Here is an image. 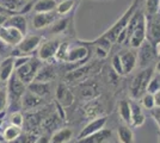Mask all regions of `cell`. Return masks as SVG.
Here are the masks:
<instances>
[{"label":"cell","instance_id":"8fae6325","mask_svg":"<svg viewBox=\"0 0 160 143\" xmlns=\"http://www.w3.org/2000/svg\"><path fill=\"white\" fill-rule=\"evenodd\" d=\"M60 44L61 43L58 40H49V41L42 43L41 47L38 48V57L42 61H48V60L55 57Z\"/></svg>","mask_w":160,"mask_h":143},{"label":"cell","instance_id":"9c48e42d","mask_svg":"<svg viewBox=\"0 0 160 143\" xmlns=\"http://www.w3.org/2000/svg\"><path fill=\"white\" fill-rule=\"evenodd\" d=\"M24 35L19 30L10 26H0V40L6 45L10 47H17L23 40Z\"/></svg>","mask_w":160,"mask_h":143},{"label":"cell","instance_id":"52a82bcc","mask_svg":"<svg viewBox=\"0 0 160 143\" xmlns=\"http://www.w3.org/2000/svg\"><path fill=\"white\" fill-rule=\"evenodd\" d=\"M147 40V19L145 12L140 17V21L134 30L133 35L129 40V45L134 49H138Z\"/></svg>","mask_w":160,"mask_h":143},{"label":"cell","instance_id":"f35d334b","mask_svg":"<svg viewBox=\"0 0 160 143\" xmlns=\"http://www.w3.org/2000/svg\"><path fill=\"white\" fill-rule=\"evenodd\" d=\"M0 14H5V16H12V14H14V12H12V11H10V10H7L5 6H2V5H0Z\"/></svg>","mask_w":160,"mask_h":143},{"label":"cell","instance_id":"74e56055","mask_svg":"<svg viewBox=\"0 0 160 143\" xmlns=\"http://www.w3.org/2000/svg\"><path fill=\"white\" fill-rule=\"evenodd\" d=\"M33 143H50V138L46 135H43V136H40L36 141H33Z\"/></svg>","mask_w":160,"mask_h":143},{"label":"cell","instance_id":"e0dca14e","mask_svg":"<svg viewBox=\"0 0 160 143\" xmlns=\"http://www.w3.org/2000/svg\"><path fill=\"white\" fill-rule=\"evenodd\" d=\"M88 56V49L86 45H75V47H69L68 50V55H67L66 62L69 63H74V62L84 61Z\"/></svg>","mask_w":160,"mask_h":143},{"label":"cell","instance_id":"d6986e66","mask_svg":"<svg viewBox=\"0 0 160 143\" xmlns=\"http://www.w3.org/2000/svg\"><path fill=\"white\" fill-rule=\"evenodd\" d=\"M130 104H132V123H130V126L139 128L145 123V115H143V111H142V106L136 100L130 102Z\"/></svg>","mask_w":160,"mask_h":143},{"label":"cell","instance_id":"9a60e30c","mask_svg":"<svg viewBox=\"0 0 160 143\" xmlns=\"http://www.w3.org/2000/svg\"><path fill=\"white\" fill-rule=\"evenodd\" d=\"M120 57L123 64L124 74H129L130 72H133V69L138 64V54L133 50H126L121 53Z\"/></svg>","mask_w":160,"mask_h":143},{"label":"cell","instance_id":"8992f818","mask_svg":"<svg viewBox=\"0 0 160 143\" xmlns=\"http://www.w3.org/2000/svg\"><path fill=\"white\" fill-rule=\"evenodd\" d=\"M42 36L40 35H25L20 43L14 47L20 55H32L35 50H37L42 44Z\"/></svg>","mask_w":160,"mask_h":143},{"label":"cell","instance_id":"603a6c76","mask_svg":"<svg viewBox=\"0 0 160 143\" xmlns=\"http://www.w3.org/2000/svg\"><path fill=\"white\" fill-rule=\"evenodd\" d=\"M56 7H58L56 0H37L35 1L33 11L35 13L52 12V11H56Z\"/></svg>","mask_w":160,"mask_h":143},{"label":"cell","instance_id":"4fadbf2b","mask_svg":"<svg viewBox=\"0 0 160 143\" xmlns=\"http://www.w3.org/2000/svg\"><path fill=\"white\" fill-rule=\"evenodd\" d=\"M16 66H14V57L11 55L8 57H5L0 63V81L7 82L10 78L14 74Z\"/></svg>","mask_w":160,"mask_h":143},{"label":"cell","instance_id":"ac0fdd59","mask_svg":"<svg viewBox=\"0 0 160 143\" xmlns=\"http://www.w3.org/2000/svg\"><path fill=\"white\" fill-rule=\"evenodd\" d=\"M41 104H42V97L35 94L31 91L27 89V92L24 93L23 99H22V107H23V110H33Z\"/></svg>","mask_w":160,"mask_h":143},{"label":"cell","instance_id":"d4e9b609","mask_svg":"<svg viewBox=\"0 0 160 143\" xmlns=\"http://www.w3.org/2000/svg\"><path fill=\"white\" fill-rule=\"evenodd\" d=\"M118 113H120L122 121L130 125L132 123V104L128 100H121L118 104Z\"/></svg>","mask_w":160,"mask_h":143},{"label":"cell","instance_id":"7bdbcfd3","mask_svg":"<svg viewBox=\"0 0 160 143\" xmlns=\"http://www.w3.org/2000/svg\"><path fill=\"white\" fill-rule=\"evenodd\" d=\"M155 68H157V72L160 74V61H158V63H157V67H155Z\"/></svg>","mask_w":160,"mask_h":143},{"label":"cell","instance_id":"8d00e7d4","mask_svg":"<svg viewBox=\"0 0 160 143\" xmlns=\"http://www.w3.org/2000/svg\"><path fill=\"white\" fill-rule=\"evenodd\" d=\"M151 113H152V117L155 119V122L160 129V106H155L153 110H151Z\"/></svg>","mask_w":160,"mask_h":143},{"label":"cell","instance_id":"2e32d148","mask_svg":"<svg viewBox=\"0 0 160 143\" xmlns=\"http://www.w3.org/2000/svg\"><path fill=\"white\" fill-rule=\"evenodd\" d=\"M111 136H112L111 130L103 128L102 130L94 132V134L90 135V136H86L84 137V138L78 140L77 143H105L111 138Z\"/></svg>","mask_w":160,"mask_h":143},{"label":"cell","instance_id":"e575fe53","mask_svg":"<svg viewBox=\"0 0 160 143\" xmlns=\"http://www.w3.org/2000/svg\"><path fill=\"white\" fill-rule=\"evenodd\" d=\"M112 68L115 70V73L118 75H123L124 74V70H123V64H122V61H121L120 54L115 55L112 57Z\"/></svg>","mask_w":160,"mask_h":143},{"label":"cell","instance_id":"cb8c5ba5","mask_svg":"<svg viewBox=\"0 0 160 143\" xmlns=\"http://www.w3.org/2000/svg\"><path fill=\"white\" fill-rule=\"evenodd\" d=\"M73 137V130L69 128H62L55 131L50 137V143H67Z\"/></svg>","mask_w":160,"mask_h":143},{"label":"cell","instance_id":"ba28073f","mask_svg":"<svg viewBox=\"0 0 160 143\" xmlns=\"http://www.w3.org/2000/svg\"><path fill=\"white\" fill-rule=\"evenodd\" d=\"M147 40L154 45L160 44V11L154 16H146Z\"/></svg>","mask_w":160,"mask_h":143},{"label":"cell","instance_id":"b9f144b4","mask_svg":"<svg viewBox=\"0 0 160 143\" xmlns=\"http://www.w3.org/2000/svg\"><path fill=\"white\" fill-rule=\"evenodd\" d=\"M4 123H5V121L0 118V135H2V130H4Z\"/></svg>","mask_w":160,"mask_h":143},{"label":"cell","instance_id":"7c38bea8","mask_svg":"<svg viewBox=\"0 0 160 143\" xmlns=\"http://www.w3.org/2000/svg\"><path fill=\"white\" fill-rule=\"evenodd\" d=\"M105 124H107V117H97L96 119L91 121L87 125H85V128L80 131V134L78 135V140L90 136L94 132L99 131L105 126Z\"/></svg>","mask_w":160,"mask_h":143},{"label":"cell","instance_id":"1f68e13d","mask_svg":"<svg viewBox=\"0 0 160 143\" xmlns=\"http://www.w3.org/2000/svg\"><path fill=\"white\" fill-rule=\"evenodd\" d=\"M8 124H13L17 126H22L24 124V117L20 111H14L11 112L8 116Z\"/></svg>","mask_w":160,"mask_h":143},{"label":"cell","instance_id":"d6a6232c","mask_svg":"<svg viewBox=\"0 0 160 143\" xmlns=\"http://www.w3.org/2000/svg\"><path fill=\"white\" fill-rule=\"evenodd\" d=\"M7 104H8V93H7L6 86L0 87V111L7 110Z\"/></svg>","mask_w":160,"mask_h":143},{"label":"cell","instance_id":"5bb4252c","mask_svg":"<svg viewBox=\"0 0 160 143\" xmlns=\"http://www.w3.org/2000/svg\"><path fill=\"white\" fill-rule=\"evenodd\" d=\"M2 26H10V27H14L17 30H19L22 34L27 35L28 32V21L27 18L20 13H14L12 16H10L6 19V21L4 23Z\"/></svg>","mask_w":160,"mask_h":143},{"label":"cell","instance_id":"44dd1931","mask_svg":"<svg viewBox=\"0 0 160 143\" xmlns=\"http://www.w3.org/2000/svg\"><path fill=\"white\" fill-rule=\"evenodd\" d=\"M28 89L31 91L35 94L40 95V97H46L50 93V83L48 81H38V80H33L31 83L28 85Z\"/></svg>","mask_w":160,"mask_h":143},{"label":"cell","instance_id":"6da1fadb","mask_svg":"<svg viewBox=\"0 0 160 143\" xmlns=\"http://www.w3.org/2000/svg\"><path fill=\"white\" fill-rule=\"evenodd\" d=\"M7 93H8V104H7V112H14L20 111L22 107V99L23 95L27 92L28 85L20 80L19 78L14 73L10 80L6 82Z\"/></svg>","mask_w":160,"mask_h":143},{"label":"cell","instance_id":"f6af8a7d","mask_svg":"<svg viewBox=\"0 0 160 143\" xmlns=\"http://www.w3.org/2000/svg\"><path fill=\"white\" fill-rule=\"evenodd\" d=\"M1 44H5V43H4V42L0 40V49H1Z\"/></svg>","mask_w":160,"mask_h":143},{"label":"cell","instance_id":"277c9868","mask_svg":"<svg viewBox=\"0 0 160 143\" xmlns=\"http://www.w3.org/2000/svg\"><path fill=\"white\" fill-rule=\"evenodd\" d=\"M42 60L40 57H31L27 63L16 68V75L19 78L25 85H29L36 79L40 69L42 68Z\"/></svg>","mask_w":160,"mask_h":143},{"label":"cell","instance_id":"3957f363","mask_svg":"<svg viewBox=\"0 0 160 143\" xmlns=\"http://www.w3.org/2000/svg\"><path fill=\"white\" fill-rule=\"evenodd\" d=\"M138 4H139V0H135L133 4H132V6L129 7L127 11L123 13V16L121 17L120 19L116 21L112 26L110 27L103 36H100V37L104 38V40H107V41H109L110 43H113V42L117 41L118 35L128 26V23L130 21L132 16H133L134 12L138 10Z\"/></svg>","mask_w":160,"mask_h":143},{"label":"cell","instance_id":"bcb514c9","mask_svg":"<svg viewBox=\"0 0 160 143\" xmlns=\"http://www.w3.org/2000/svg\"><path fill=\"white\" fill-rule=\"evenodd\" d=\"M1 83H4V82H1V81H0V87H1Z\"/></svg>","mask_w":160,"mask_h":143},{"label":"cell","instance_id":"ab89813d","mask_svg":"<svg viewBox=\"0 0 160 143\" xmlns=\"http://www.w3.org/2000/svg\"><path fill=\"white\" fill-rule=\"evenodd\" d=\"M154 99H155V106H160V89L154 94Z\"/></svg>","mask_w":160,"mask_h":143},{"label":"cell","instance_id":"5b68a950","mask_svg":"<svg viewBox=\"0 0 160 143\" xmlns=\"http://www.w3.org/2000/svg\"><path fill=\"white\" fill-rule=\"evenodd\" d=\"M138 49V63L141 68L149 67V64L155 60V57H158L157 45H154L148 40L143 42Z\"/></svg>","mask_w":160,"mask_h":143},{"label":"cell","instance_id":"d590c367","mask_svg":"<svg viewBox=\"0 0 160 143\" xmlns=\"http://www.w3.org/2000/svg\"><path fill=\"white\" fill-rule=\"evenodd\" d=\"M67 25H68V21L67 19H60V21H56L54 23L52 30H53L54 32H56V34H60V32H62L66 29Z\"/></svg>","mask_w":160,"mask_h":143},{"label":"cell","instance_id":"ee69618b","mask_svg":"<svg viewBox=\"0 0 160 143\" xmlns=\"http://www.w3.org/2000/svg\"><path fill=\"white\" fill-rule=\"evenodd\" d=\"M157 49H158V56L160 57V44H158V45H157Z\"/></svg>","mask_w":160,"mask_h":143},{"label":"cell","instance_id":"4316f807","mask_svg":"<svg viewBox=\"0 0 160 143\" xmlns=\"http://www.w3.org/2000/svg\"><path fill=\"white\" fill-rule=\"evenodd\" d=\"M117 135L121 143H134V135L128 125H121L117 129Z\"/></svg>","mask_w":160,"mask_h":143},{"label":"cell","instance_id":"f546056e","mask_svg":"<svg viewBox=\"0 0 160 143\" xmlns=\"http://www.w3.org/2000/svg\"><path fill=\"white\" fill-rule=\"evenodd\" d=\"M73 0H62L60 4H58V7H56V11L58 13L63 16V14H67L71 12V10L73 8Z\"/></svg>","mask_w":160,"mask_h":143},{"label":"cell","instance_id":"7a4b0ae2","mask_svg":"<svg viewBox=\"0 0 160 143\" xmlns=\"http://www.w3.org/2000/svg\"><path fill=\"white\" fill-rule=\"evenodd\" d=\"M153 75L154 73L152 67L142 68V70L139 74L135 75V78L132 81V85H130V95H132L133 100H139L142 98V95L147 93L148 83Z\"/></svg>","mask_w":160,"mask_h":143},{"label":"cell","instance_id":"ffe728a7","mask_svg":"<svg viewBox=\"0 0 160 143\" xmlns=\"http://www.w3.org/2000/svg\"><path fill=\"white\" fill-rule=\"evenodd\" d=\"M56 100L62 106H69L73 102V94L65 85H59L56 88Z\"/></svg>","mask_w":160,"mask_h":143},{"label":"cell","instance_id":"30bf717a","mask_svg":"<svg viewBox=\"0 0 160 143\" xmlns=\"http://www.w3.org/2000/svg\"><path fill=\"white\" fill-rule=\"evenodd\" d=\"M58 11H52V12H42V13H36L32 18V26L36 30H41L47 26L53 25L55 21H58Z\"/></svg>","mask_w":160,"mask_h":143},{"label":"cell","instance_id":"60d3db41","mask_svg":"<svg viewBox=\"0 0 160 143\" xmlns=\"http://www.w3.org/2000/svg\"><path fill=\"white\" fill-rule=\"evenodd\" d=\"M8 18V16H5V14H0V26L4 25V23L6 21V19Z\"/></svg>","mask_w":160,"mask_h":143},{"label":"cell","instance_id":"484cf974","mask_svg":"<svg viewBox=\"0 0 160 143\" xmlns=\"http://www.w3.org/2000/svg\"><path fill=\"white\" fill-rule=\"evenodd\" d=\"M29 0H0V5L5 6L7 10L12 11L14 13H20Z\"/></svg>","mask_w":160,"mask_h":143},{"label":"cell","instance_id":"7402d4cb","mask_svg":"<svg viewBox=\"0 0 160 143\" xmlns=\"http://www.w3.org/2000/svg\"><path fill=\"white\" fill-rule=\"evenodd\" d=\"M22 136V126L8 124L2 130V138L5 142H16Z\"/></svg>","mask_w":160,"mask_h":143},{"label":"cell","instance_id":"83f0119b","mask_svg":"<svg viewBox=\"0 0 160 143\" xmlns=\"http://www.w3.org/2000/svg\"><path fill=\"white\" fill-rule=\"evenodd\" d=\"M160 11V0H146V16H154Z\"/></svg>","mask_w":160,"mask_h":143},{"label":"cell","instance_id":"4dcf8cb0","mask_svg":"<svg viewBox=\"0 0 160 143\" xmlns=\"http://www.w3.org/2000/svg\"><path fill=\"white\" fill-rule=\"evenodd\" d=\"M160 89V74H154L151 79V81L148 83V87H147V92L148 93H152L155 94Z\"/></svg>","mask_w":160,"mask_h":143},{"label":"cell","instance_id":"836d02e7","mask_svg":"<svg viewBox=\"0 0 160 143\" xmlns=\"http://www.w3.org/2000/svg\"><path fill=\"white\" fill-rule=\"evenodd\" d=\"M68 50H69V45L67 43H61L59 49H58V53L55 55V57L60 61H65L67 60V55H68Z\"/></svg>","mask_w":160,"mask_h":143},{"label":"cell","instance_id":"f1b7e54d","mask_svg":"<svg viewBox=\"0 0 160 143\" xmlns=\"http://www.w3.org/2000/svg\"><path fill=\"white\" fill-rule=\"evenodd\" d=\"M141 100V106L145 107L146 110H153L155 107V99H154V94L152 93H145L142 95V98L140 99Z\"/></svg>","mask_w":160,"mask_h":143}]
</instances>
